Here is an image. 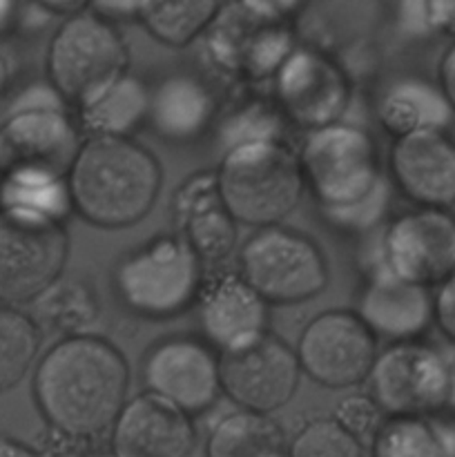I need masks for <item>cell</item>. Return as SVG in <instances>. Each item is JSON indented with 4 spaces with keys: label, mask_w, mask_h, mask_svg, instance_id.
<instances>
[{
    "label": "cell",
    "mask_w": 455,
    "mask_h": 457,
    "mask_svg": "<svg viewBox=\"0 0 455 457\" xmlns=\"http://www.w3.org/2000/svg\"><path fill=\"white\" fill-rule=\"evenodd\" d=\"M129 364L105 337L58 339L34 370V402L45 424L71 436L103 440L128 404Z\"/></svg>",
    "instance_id": "cell-1"
},
{
    "label": "cell",
    "mask_w": 455,
    "mask_h": 457,
    "mask_svg": "<svg viewBox=\"0 0 455 457\" xmlns=\"http://www.w3.org/2000/svg\"><path fill=\"white\" fill-rule=\"evenodd\" d=\"M163 183L159 159L134 138H87L67 174L74 212L101 230L141 223Z\"/></svg>",
    "instance_id": "cell-2"
},
{
    "label": "cell",
    "mask_w": 455,
    "mask_h": 457,
    "mask_svg": "<svg viewBox=\"0 0 455 457\" xmlns=\"http://www.w3.org/2000/svg\"><path fill=\"white\" fill-rule=\"evenodd\" d=\"M223 205L239 226H284L306 192L299 156L290 143H252L221 154L214 170Z\"/></svg>",
    "instance_id": "cell-3"
},
{
    "label": "cell",
    "mask_w": 455,
    "mask_h": 457,
    "mask_svg": "<svg viewBox=\"0 0 455 457\" xmlns=\"http://www.w3.org/2000/svg\"><path fill=\"white\" fill-rule=\"evenodd\" d=\"M205 268L181 235H159L129 250L112 272L116 299L134 317L168 321L196 306Z\"/></svg>",
    "instance_id": "cell-4"
},
{
    "label": "cell",
    "mask_w": 455,
    "mask_h": 457,
    "mask_svg": "<svg viewBox=\"0 0 455 457\" xmlns=\"http://www.w3.org/2000/svg\"><path fill=\"white\" fill-rule=\"evenodd\" d=\"M297 156L321 217L361 204L388 181L373 134L348 120L303 134Z\"/></svg>",
    "instance_id": "cell-5"
},
{
    "label": "cell",
    "mask_w": 455,
    "mask_h": 457,
    "mask_svg": "<svg viewBox=\"0 0 455 457\" xmlns=\"http://www.w3.org/2000/svg\"><path fill=\"white\" fill-rule=\"evenodd\" d=\"M239 272L268 306L319 297L330 281L328 259L312 237L288 226L254 230L239 248Z\"/></svg>",
    "instance_id": "cell-6"
},
{
    "label": "cell",
    "mask_w": 455,
    "mask_h": 457,
    "mask_svg": "<svg viewBox=\"0 0 455 457\" xmlns=\"http://www.w3.org/2000/svg\"><path fill=\"white\" fill-rule=\"evenodd\" d=\"M294 9L297 4L285 3L221 4L205 34L214 65L223 74L245 80H272L285 56L297 47L290 25Z\"/></svg>",
    "instance_id": "cell-7"
},
{
    "label": "cell",
    "mask_w": 455,
    "mask_h": 457,
    "mask_svg": "<svg viewBox=\"0 0 455 457\" xmlns=\"http://www.w3.org/2000/svg\"><path fill=\"white\" fill-rule=\"evenodd\" d=\"M129 52L119 27L89 9L65 18L47 47V80L67 105L80 107L105 85L123 76Z\"/></svg>",
    "instance_id": "cell-8"
},
{
    "label": "cell",
    "mask_w": 455,
    "mask_h": 457,
    "mask_svg": "<svg viewBox=\"0 0 455 457\" xmlns=\"http://www.w3.org/2000/svg\"><path fill=\"white\" fill-rule=\"evenodd\" d=\"M70 235L62 223L0 210V306L34 303L62 279Z\"/></svg>",
    "instance_id": "cell-9"
},
{
    "label": "cell",
    "mask_w": 455,
    "mask_h": 457,
    "mask_svg": "<svg viewBox=\"0 0 455 457\" xmlns=\"http://www.w3.org/2000/svg\"><path fill=\"white\" fill-rule=\"evenodd\" d=\"M453 366L426 342L388 344L377 353L366 386L386 418H433L449 409Z\"/></svg>",
    "instance_id": "cell-10"
},
{
    "label": "cell",
    "mask_w": 455,
    "mask_h": 457,
    "mask_svg": "<svg viewBox=\"0 0 455 457\" xmlns=\"http://www.w3.org/2000/svg\"><path fill=\"white\" fill-rule=\"evenodd\" d=\"M272 101L290 128L303 134L343 120L352 101L348 70L317 45L297 43L272 76Z\"/></svg>",
    "instance_id": "cell-11"
},
{
    "label": "cell",
    "mask_w": 455,
    "mask_h": 457,
    "mask_svg": "<svg viewBox=\"0 0 455 457\" xmlns=\"http://www.w3.org/2000/svg\"><path fill=\"white\" fill-rule=\"evenodd\" d=\"M85 137L70 110H16L0 123V179H67Z\"/></svg>",
    "instance_id": "cell-12"
},
{
    "label": "cell",
    "mask_w": 455,
    "mask_h": 457,
    "mask_svg": "<svg viewBox=\"0 0 455 457\" xmlns=\"http://www.w3.org/2000/svg\"><path fill=\"white\" fill-rule=\"evenodd\" d=\"M141 379L145 393L194 418L223 395L221 355L199 335H168L145 351Z\"/></svg>",
    "instance_id": "cell-13"
},
{
    "label": "cell",
    "mask_w": 455,
    "mask_h": 457,
    "mask_svg": "<svg viewBox=\"0 0 455 457\" xmlns=\"http://www.w3.org/2000/svg\"><path fill=\"white\" fill-rule=\"evenodd\" d=\"M302 373L333 391L360 386L377 357V339L355 311H324L312 317L297 342Z\"/></svg>",
    "instance_id": "cell-14"
},
{
    "label": "cell",
    "mask_w": 455,
    "mask_h": 457,
    "mask_svg": "<svg viewBox=\"0 0 455 457\" xmlns=\"http://www.w3.org/2000/svg\"><path fill=\"white\" fill-rule=\"evenodd\" d=\"M400 279L435 290L455 272V214L413 208L393 217L379 237V262Z\"/></svg>",
    "instance_id": "cell-15"
},
{
    "label": "cell",
    "mask_w": 455,
    "mask_h": 457,
    "mask_svg": "<svg viewBox=\"0 0 455 457\" xmlns=\"http://www.w3.org/2000/svg\"><path fill=\"white\" fill-rule=\"evenodd\" d=\"M297 351L268 330L248 346L221 355V391L241 411L272 415L284 409L302 382Z\"/></svg>",
    "instance_id": "cell-16"
},
{
    "label": "cell",
    "mask_w": 455,
    "mask_h": 457,
    "mask_svg": "<svg viewBox=\"0 0 455 457\" xmlns=\"http://www.w3.org/2000/svg\"><path fill=\"white\" fill-rule=\"evenodd\" d=\"M270 306L239 272L217 270L205 277L196 299L199 337L219 355L248 346L268 333Z\"/></svg>",
    "instance_id": "cell-17"
},
{
    "label": "cell",
    "mask_w": 455,
    "mask_h": 457,
    "mask_svg": "<svg viewBox=\"0 0 455 457\" xmlns=\"http://www.w3.org/2000/svg\"><path fill=\"white\" fill-rule=\"evenodd\" d=\"M391 183L415 208L455 205V138L449 132H419L395 138L388 150Z\"/></svg>",
    "instance_id": "cell-18"
},
{
    "label": "cell",
    "mask_w": 455,
    "mask_h": 457,
    "mask_svg": "<svg viewBox=\"0 0 455 457\" xmlns=\"http://www.w3.org/2000/svg\"><path fill=\"white\" fill-rule=\"evenodd\" d=\"M355 312L375 339L388 344L419 342L435 324L433 290L400 279L382 263L370 270Z\"/></svg>",
    "instance_id": "cell-19"
},
{
    "label": "cell",
    "mask_w": 455,
    "mask_h": 457,
    "mask_svg": "<svg viewBox=\"0 0 455 457\" xmlns=\"http://www.w3.org/2000/svg\"><path fill=\"white\" fill-rule=\"evenodd\" d=\"M194 446V420L145 391L128 400L110 431L116 457H190Z\"/></svg>",
    "instance_id": "cell-20"
},
{
    "label": "cell",
    "mask_w": 455,
    "mask_h": 457,
    "mask_svg": "<svg viewBox=\"0 0 455 457\" xmlns=\"http://www.w3.org/2000/svg\"><path fill=\"white\" fill-rule=\"evenodd\" d=\"M172 212L181 230L178 235L203 268H221L230 259L239 239V223L230 217L219 196L214 172L187 177L174 195Z\"/></svg>",
    "instance_id": "cell-21"
},
{
    "label": "cell",
    "mask_w": 455,
    "mask_h": 457,
    "mask_svg": "<svg viewBox=\"0 0 455 457\" xmlns=\"http://www.w3.org/2000/svg\"><path fill=\"white\" fill-rule=\"evenodd\" d=\"M217 112L208 80L192 71H172L150 87L147 128L170 145H190L210 132Z\"/></svg>",
    "instance_id": "cell-22"
},
{
    "label": "cell",
    "mask_w": 455,
    "mask_h": 457,
    "mask_svg": "<svg viewBox=\"0 0 455 457\" xmlns=\"http://www.w3.org/2000/svg\"><path fill=\"white\" fill-rule=\"evenodd\" d=\"M453 114L440 85L419 76L391 79L375 96V116L393 141L419 132H446Z\"/></svg>",
    "instance_id": "cell-23"
},
{
    "label": "cell",
    "mask_w": 455,
    "mask_h": 457,
    "mask_svg": "<svg viewBox=\"0 0 455 457\" xmlns=\"http://www.w3.org/2000/svg\"><path fill=\"white\" fill-rule=\"evenodd\" d=\"M150 85L141 76L125 71L110 85L76 107V123L87 138H129L147 125Z\"/></svg>",
    "instance_id": "cell-24"
},
{
    "label": "cell",
    "mask_w": 455,
    "mask_h": 457,
    "mask_svg": "<svg viewBox=\"0 0 455 457\" xmlns=\"http://www.w3.org/2000/svg\"><path fill=\"white\" fill-rule=\"evenodd\" d=\"M288 453V440L272 415L235 411L219 420L205 442V457H275Z\"/></svg>",
    "instance_id": "cell-25"
},
{
    "label": "cell",
    "mask_w": 455,
    "mask_h": 457,
    "mask_svg": "<svg viewBox=\"0 0 455 457\" xmlns=\"http://www.w3.org/2000/svg\"><path fill=\"white\" fill-rule=\"evenodd\" d=\"M36 324L65 337L94 335L92 328L101 321L103 308L96 290L80 279H61L34 302Z\"/></svg>",
    "instance_id": "cell-26"
},
{
    "label": "cell",
    "mask_w": 455,
    "mask_h": 457,
    "mask_svg": "<svg viewBox=\"0 0 455 457\" xmlns=\"http://www.w3.org/2000/svg\"><path fill=\"white\" fill-rule=\"evenodd\" d=\"M290 123L272 96H248L217 123L221 154L252 143H290Z\"/></svg>",
    "instance_id": "cell-27"
},
{
    "label": "cell",
    "mask_w": 455,
    "mask_h": 457,
    "mask_svg": "<svg viewBox=\"0 0 455 457\" xmlns=\"http://www.w3.org/2000/svg\"><path fill=\"white\" fill-rule=\"evenodd\" d=\"M368 457H455V436L431 418H384Z\"/></svg>",
    "instance_id": "cell-28"
},
{
    "label": "cell",
    "mask_w": 455,
    "mask_h": 457,
    "mask_svg": "<svg viewBox=\"0 0 455 457\" xmlns=\"http://www.w3.org/2000/svg\"><path fill=\"white\" fill-rule=\"evenodd\" d=\"M219 12H221V3H212V0L143 3L138 22L161 45L181 49L208 34Z\"/></svg>",
    "instance_id": "cell-29"
},
{
    "label": "cell",
    "mask_w": 455,
    "mask_h": 457,
    "mask_svg": "<svg viewBox=\"0 0 455 457\" xmlns=\"http://www.w3.org/2000/svg\"><path fill=\"white\" fill-rule=\"evenodd\" d=\"M43 330L21 308L0 306V393L16 388L38 360Z\"/></svg>",
    "instance_id": "cell-30"
},
{
    "label": "cell",
    "mask_w": 455,
    "mask_h": 457,
    "mask_svg": "<svg viewBox=\"0 0 455 457\" xmlns=\"http://www.w3.org/2000/svg\"><path fill=\"white\" fill-rule=\"evenodd\" d=\"M0 210L36 214L65 226L74 205L67 179L7 177L0 179Z\"/></svg>",
    "instance_id": "cell-31"
},
{
    "label": "cell",
    "mask_w": 455,
    "mask_h": 457,
    "mask_svg": "<svg viewBox=\"0 0 455 457\" xmlns=\"http://www.w3.org/2000/svg\"><path fill=\"white\" fill-rule=\"evenodd\" d=\"M288 457H366V446L333 418H321L299 428L288 442Z\"/></svg>",
    "instance_id": "cell-32"
},
{
    "label": "cell",
    "mask_w": 455,
    "mask_h": 457,
    "mask_svg": "<svg viewBox=\"0 0 455 457\" xmlns=\"http://www.w3.org/2000/svg\"><path fill=\"white\" fill-rule=\"evenodd\" d=\"M384 418L386 415L382 413V409L375 404L368 393H351V395L342 397L333 411L335 422L360 442H370V437L382 427Z\"/></svg>",
    "instance_id": "cell-33"
},
{
    "label": "cell",
    "mask_w": 455,
    "mask_h": 457,
    "mask_svg": "<svg viewBox=\"0 0 455 457\" xmlns=\"http://www.w3.org/2000/svg\"><path fill=\"white\" fill-rule=\"evenodd\" d=\"M388 208H391V183L386 181L366 201L348 210H342V212L328 214V217H324V221L339 232L366 235V232H373L386 219Z\"/></svg>",
    "instance_id": "cell-34"
},
{
    "label": "cell",
    "mask_w": 455,
    "mask_h": 457,
    "mask_svg": "<svg viewBox=\"0 0 455 457\" xmlns=\"http://www.w3.org/2000/svg\"><path fill=\"white\" fill-rule=\"evenodd\" d=\"M36 451L40 457H96L105 449H101V440L71 436V433L47 427L40 436Z\"/></svg>",
    "instance_id": "cell-35"
},
{
    "label": "cell",
    "mask_w": 455,
    "mask_h": 457,
    "mask_svg": "<svg viewBox=\"0 0 455 457\" xmlns=\"http://www.w3.org/2000/svg\"><path fill=\"white\" fill-rule=\"evenodd\" d=\"M67 103L61 94L54 89V85L49 83H31L22 89L21 94H16V98L12 101V107L7 112L16 110H67Z\"/></svg>",
    "instance_id": "cell-36"
},
{
    "label": "cell",
    "mask_w": 455,
    "mask_h": 457,
    "mask_svg": "<svg viewBox=\"0 0 455 457\" xmlns=\"http://www.w3.org/2000/svg\"><path fill=\"white\" fill-rule=\"evenodd\" d=\"M435 306V324L440 333L455 344V272L433 293Z\"/></svg>",
    "instance_id": "cell-37"
},
{
    "label": "cell",
    "mask_w": 455,
    "mask_h": 457,
    "mask_svg": "<svg viewBox=\"0 0 455 457\" xmlns=\"http://www.w3.org/2000/svg\"><path fill=\"white\" fill-rule=\"evenodd\" d=\"M143 3H89V9L110 25L119 27L125 22H138Z\"/></svg>",
    "instance_id": "cell-38"
},
{
    "label": "cell",
    "mask_w": 455,
    "mask_h": 457,
    "mask_svg": "<svg viewBox=\"0 0 455 457\" xmlns=\"http://www.w3.org/2000/svg\"><path fill=\"white\" fill-rule=\"evenodd\" d=\"M428 21H431L433 34H444L455 43V0L428 3Z\"/></svg>",
    "instance_id": "cell-39"
},
{
    "label": "cell",
    "mask_w": 455,
    "mask_h": 457,
    "mask_svg": "<svg viewBox=\"0 0 455 457\" xmlns=\"http://www.w3.org/2000/svg\"><path fill=\"white\" fill-rule=\"evenodd\" d=\"M437 85L449 101L451 110L455 112V43H451L442 54L440 65H437Z\"/></svg>",
    "instance_id": "cell-40"
},
{
    "label": "cell",
    "mask_w": 455,
    "mask_h": 457,
    "mask_svg": "<svg viewBox=\"0 0 455 457\" xmlns=\"http://www.w3.org/2000/svg\"><path fill=\"white\" fill-rule=\"evenodd\" d=\"M0 457H40L38 451L29 445L12 440V437H0Z\"/></svg>",
    "instance_id": "cell-41"
},
{
    "label": "cell",
    "mask_w": 455,
    "mask_h": 457,
    "mask_svg": "<svg viewBox=\"0 0 455 457\" xmlns=\"http://www.w3.org/2000/svg\"><path fill=\"white\" fill-rule=\"evenodd\" d=\"M18 25V4L0 0V38L12 34Z\"/></svg>",
    "instance_id": "cell-42"
},
{
    "label": "cell",
    "mask_w": 455,
    "mask_h": 457,
    "mask_svg": "<svg viewBox=\"0 0 455 457\" xmlns=\"http://www.w3.org/2000/svg\"><path fill=\"white\" fill-rule=\"evenodd\" d=\"M9 85H12V67H9L7 58L0 54V98L7 94Z\"/></svg>",
    "instance_id": "cell-43"
},
{
    "label": "cell",
    "mask_w": 455,
    "mask_h": 457,
    "mask_svg": "<svg viewBox=\"0 0 455 457\" xmlns=\"http://www.w3.org/2000/svg\"><path fill=\"white\" fill-rule=\"evenodd\" d=\"M449 409L455 413V364L453 373H451V395H449Z\"/></svg>",
    "instance_id": "cell-44"
},
{
    "label": "cell",
    "mask_w": 455,
    "mask_h": 457,
    "mask_svg": "<svg viewBox=\"0 0 455 457\" xmlns=\"http://www.w3.org/2000/svg\"><path fill=\"white\" fill-rule=\"evenodd\" d=\"M96 457H116L114 453H112V451L110 449H105V451H101V453H98Z\"/></svg>",
    "instance_id": "cell-45"
},
{
    "label": "cell",
    "mask_w": 455,
    "mask_h": 457,
    "mask_svg": "<svg viewBox=\"0 0 455 457\" xmlns=\"http://www.w3.org/2000/svg\"><path fill=\"white\" fill-rule=\"evenodd\" d=\"M275 457H288V453H284V455H275Z\"/></svg>",
    "instance_id": "cell-46"
}]
</instances>
